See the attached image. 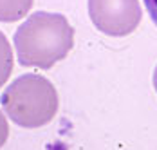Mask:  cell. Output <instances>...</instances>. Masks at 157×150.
<instances>
[{
	"mask_svg": "<svg viewBox=\"0 0 157 150\" xmlns=\"http://www.w3.org/2000/svg\"><path fill=\"white\" fill-rule=\"evenodd\" d=\"M11 71V53H9V44L0 33V85L6 81V78Z\"/></svg>",
	"mask_w": 157,
	"mask_h": 150,
	"instance_id": "obj_1",
	"label": "cell"
},
{
	"mask_svg": "<svg viewBox=\"0 0 157 150\" xmlns=\"http://www.w3.org/2000/svg\"><path fill=\"white\" fill-rule=\"evenodd\" d=\"M144 2V7L148 11V16L152 18V22L157 26V0H143Z\"/></svg>",
	"mask_w": 157,
	"mask_h": 150,
	"instance_id": "obj_2",
	"label": "cell"
},
{
	"mask_svg": "<svg viewBox=\"0 0 157 150\" xmlns=\"http://www.w3.org/2000/svg\"><path fill=\"white\" fill-rule=\"evenodd\" d=\"M6 137H7V125H6V120L0 112V145L6 141Z\"/></svg>",
	"mask_w": 157,
	"mask_h": 150,
	"instance_id": "obj_3",
	"label": "cell"
}]
</instances>
